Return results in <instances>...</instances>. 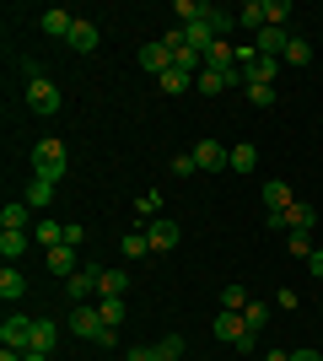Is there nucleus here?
Segmentation results:
<instances>
[{
  "label": "nucleus",
  "instance_id": "nucleus-1",
  "mask_svg": "<svg viewBox=\"0 0 323 361\" xmlns=\"http://www.w3.org/2000/svg\"><path fill=\"white\" fill-rule=\"evenodd\" d=\"M22 75H27V108L32 114H60V87H54V81H49L44 75V65L38 60H22Z\"/></svg>",
  "mask_w": 323,
  "mask_h": 361
},
{
  "label": "nucleus",
  "instance_id": "nucleus-2",
  "mask_svg": "<svg viewBox=\"0 0 323 361\" xmlns=\"http://www.w3.org/2000/svg\"><path fill=\"white\" fill-rule=\"evenodd\" d=\"M65 167H70V151H65L60 140H38V146H32V173H38V178H54V183H60Z\"/></svg>",
  "mask_w": 323,
  "mask_h": 361
},
{
  "label": "nucleus",
  "instance_id": "nucleus-3",
  "mask_svg": "<svg viewBox=\"0 0 323 361\" xmlns=\"http://www.w3.org/2000/svg\"><path fill=\"white\" fill-rule=\"evenodd\" d=\"M210 329H215V340H221V345H232V350H253V340H259V334L243 324V313H221Z\"/></svg>",
  "mask_w": 323,
  "mask_h": 361
},
{
  "label": "nucleus",
  "instance_id": "nucleus-4",
  "mask_svg": "<svg viewBox=\"0 0 323 361\" xmlns=\"http://www.w3.org/2000/svg\"><path fill=\"white\" fill-rule=\"evenodd\" d=\"M146 238H151V254H172V248H178V238H184V226L167 221V216H156V221L146 226Z\"/></svg>",
  "mask_w": 323,
  "mask_h": 361
},
{
  "label": "nucleus",
  "instance_id": "nucleus-5",
  "mask_svg": "<svg viewBox=\"0 0 323 361\" xmlns=\"http://www.w3.org/2000/svg\"><path fill=\"white\" fill-rule=\"evenodd\" d=\"M0 345H6V350H27L32 345V318L11 313L6 324H0Z\"/></svg>",
  "mask_w": 323,
  "mask_h": 361
},
{
  "label": "nucleus",
  "instance_id": "nucleus-6",
  "mask_svg": "<svg viewBox=\"0 0 323 361\" xmlns=\"http://www.w3.org/2000/svg\"><path fill=\"white\" fill-rule=\"evenodd\" d=\"M194 162H200V173H227L232 151L221 146V140H200V146H194Z\"/></svg>",
  "mask_w": 323,
  "mask_h": 361
},
{
  "label": "nucleus",
  "instance_id": "nucleus-7",
  "mask_svg": "<svg viewBox=\"0 0 323 361\" xmlns=\"http://www.w3.org/2000/svg\"><path fill=\"white\" fill-rule=\"evenodd\" d=\"M253 49H259L264 60H286V49H291V32H286V27H264V32H253Z\"/></svg>",
  "mask_w": 323,
  "mask_h": 361
},
{
  "label": "nucleus",
  "instance_id": "nucleus-8",
  "mask_svg": "<svg viewBox=\"0 0 323 361\" xmlns=\"http://www.w3.org/2000/svg\"><path fill=\"white\" fill-rule=\"evenodd\" d=\"M70 334H81V340H97V334H103V318H97V307H92V302L70 307Z\"/></svg>",
  "mask_w": 323,
  "mask_h": 361
},
{
  "label": "nucleus",
  "instance_id": "nucleus-9",
  "mask_svg": "<svg viewBox=\"0 0 323 361\" xmlns=\"http://www.w3.org/2000/svg\"><path fill=\"white\" fill-rule=\"evenodd\" d=\"M32 205L27 200H6V211H0V232H32Z\"/></svg>",
  "mask_w": 323,
  "mask_h": 361
},
{
  "label": "nucleus",
  "instance_id": "nucleus-10",
  "mask_svg": "<svg viewBox=\"0 0 323 361\" xmlns=\"http://www.w3.org/2000/svg\"><path fill=\"white\" fill-rule=\"evenodd\" d=\"M140 71H151L156 81H162V75L172 71V54H167V44H162V38H156V44H146V49H140Z\"/></svg>",
  "mask_w": 323,
  "mask_h": 361
},
{
  "label": "nucleus",
  "instance_id": "nucleus-11",
  "mask_svg": "<svg viewBox=\"0 0 323 361\" xmlns=\"http://www.w3.org/2000/svg\"><path fill=\"white\" fill-rule=\"evenodd\" d=\"M76 270H81V259H76V248H70V243L49 248V275H65V281H70Z\"/></svg>",
  "mask_w": 323,
  "mask_h": 361
},
{
  "label": "nucleus",
  "instance_id": "nucleus-12",
  "mask_svg": "<svg viewBox=\"0 0 323 361\" xmlns=\"http://www.w3.org/2000/svg\"><path fill=\"white\" fill-rule=\"evenodd\" d=\"M65 44L76 49V54H92V49H97V22L76 16V27H70V38H65Z\"/></svg>",
  "mask_w": 323,
  "mask_h": 361
},
{
  "label": "nucleus",
  "instance_id": "nucleus-13",
  "mask_svg": "<svg viewBox=\"0 0 323 361\" xmlns=\"http://www.w3.org/2000/svg\"><path fill=\"white\" fill-rule=\"evenodd\" d=\"M38 27H44L49 38H70V27H76V16L54 6V11H44V16H38Z\"/></svg>",
  "mask_w": 323,
  "mask_h": 361
},
{
  "label": "nucleus",
  "instance_id": "nucleus-14",
  "mask_svg": "<svg viewBox=\"0 0 323 361\" xmlns=\"http://www.w3.org/2000/svg\"><path fill=\"white\" fill-rule=\"evenodd\" d=\"M184 38H189V49H194V54H210V44L221 38V32H215L210 22H189V27H184Z\"/></svg>",
  "mask_w": 323,
  "mask_h": 361
},
{
  "label": "nucleus",
  "instance_id": "nucleus-15",
  "mask_svg": "<svg viewBox=\"0 0 323 361\" xmlns=\"http://www.w3.org/2000/svg\"><path fill=\"white\" fill-rule=\"evenodd\" d=\"M286 205H296V200H291V183H286V178H270V183H264V211H286Z\"/></svg>",
  "mask_w": 323,
  "mask_h": 361
},
{
  "label": "nucleus",
  "instance_id": "nucleus-16",
  "mask_svg": "<svg viewBox=\"0 0 323 361\" xmlns=\"http://www.w3.org/2000/svg\"><path fill=\"white\" fill-rule=\"evenodd\" d=\"M65 291H70V302L81 307V302H87V297L97 291V270H76L70 281H65Z\"/></svg>",
  "mask_w": 323,
  "mask_h": 361
},
{
  "label": "nucleus",
  "instance_id": "nucleus-17",
  "mask_svg": "<svg viewBox=\"0 0 323 361\" xmlns=\"http://www.w3.org/2000/svg\"><path fill=\"white\" fill-rule=\"evenodd\" d=\"M237 22H243L248 32H264V27H270V11H264V0H248V6H237Z\"/></svg>",
  "mask_w": 323,
  "mask_h": 361
},
{
  "label": "nucleus",
  "instance_id": "nucleus-18",
  "mask_svg": "<svg viewBox=\"0 0 323 361\" xmlns=\"http://www.w3.org/2000/svg\"><path fill=\"white\" fill-rule=\"evenodd\" d=\"M22 200H27L32 211H44L49 200H54V178H38V173H32V178H27V195H22Z\"/></svg>",
  "mask_w": 323,
  "mask_h": 361
},
{
  "label": "nucleus",
  "instance_id": "nucleus-19",
  "mask_svg": "<svg viewBox=\"0 0 323 361\" xmlns=\"http://www.w3.org/2000/svg\"><path fill=\"white\" fill-rule=\"evenodd\" d=\"M32 232H0V254H6V264H16V259L27 254Z\"/></svg>",
  "mask_w": 323,
  "mask_h": 361
},
{
  "label": "nucleus",
  "instance_id": "nucleus-20",
  "mask_svg": "<svg viewBox=\"0 0 323 361\" xmlns=\"http://www.w3.org/2000/svg\"><path fill=\"white\" fill-rule=\"evenodd\" d=\"M22 291H27L22 270H16V264H6V270H0V297H6V302H22Z\"/></svg>",
  "mask_w": 323,
  "mask_h": 361
},
{
  "label": "nucleus",
  "instance_id": "nucleus-21",
  "mask_svg": "<svg viewBox=\"0 0 323 361\" xmlns=\"http://www.w3.org/2000/svg\"><path fill=\"white\" fill-rule=\"evenodd\" d=\"M124 286H129L124 270H97V297H124Z\"/></svg>",
  "mask_w": 323,
  "mask_h": 361
},
{
  "label": "nucleus",
  "instance_id": "nucleus-22",
  "mask_svg": "<svg viewBox=\"0 0 323 361\" xmlns=\"http://www.w3.org/2000/svg\"><path fill=\"white\" fill-rule=\"evenodd\" d=\"M32 243H44V254H49V248L65 243V226L60 221H32Z\"/></svg>",
  "mask_w": 323,
  "mask_h": 361
},
{
  "label": "nucleus",
  "instance_id": "nucleus-23",
  "mask_svg": "<svg viewBox=\"0 0 323 361\" xmlns=\"http://www.w3.org/2000/svg\"><path fill=\"white\" fill-rule=\"evenodd\" d=\"M312 221H318V211H312V205H302V200H296V205H286V226H291V232H312Z\"/></svg>",
  "mask_w": 323,
  "mask_h": 361
},
{
  "label": "nucleus",
  "instance_id": "nucleus-24",
  "mask_svg": "<svg viewBox=\"0 0 323 361\" xmlns=\"http://www.w3.org/2000/svg\"><path fill=\"white\" fill-rule=\"evenodd\" d=\"M253 167H259V146H253V140L232 146V173H253Z\"/></svg>",
  "mask_w": 323,
  "mask_h": 361
},
{
  "label": "nucleus",
  "instance_id": "nucleus-25",
  "mask_svg": "<svg viewBox=\"0 0 323 361\" xmlns=\"http://www.w3.org/2000/svg\"><path fill=\"white\" fill-rule=\"evenodd\" d=\"M97 318H103L108 329H119L124 324V297H97Z\"/></svg>",
  "mask_w": 323,
  "mask_h": 361
},
{
  "label": "nucleus",
  "instance_id": "nucleus-26",
  "mask_svg": "<svg viewBox=\"0 0 323 361\" xmlns=\"http://www.w3.org/2000/svg\"><path fill=\"white\" fill-rule=\"evenodd\" d=\"M27 350H49V356H54V324H49V318H32V345Z\"/></svg>",
  "mask_w": 323,
  "mask_h": 361
},
{
  "label": "nucleus",
  "instance_id": "nucleus-27",
  "mask_svg": "<svg viewBox=\"0 0 323 361\" xmlns=\"http://www.w3.org/2000/svg\"><path fill=\"white\" fill-rule=\"evenodd\" d=\"M156 87L167 92V97H178V92H189V87H194V75H189V71H178V65H172V71L162 75V81H156Z\"/></svg>",
  "mask_w": 323,
  "mask_h": 361
},
{
  "label": "nucleus",
  "instance_id": "nucleus-28",
  "mask_svg": "<svg viewBox=\"0 0 323 361\" xmlns=\"http://www.w3.org/2000/svg\"><path fill=\"white\" fill-rule=\"evenodd\" d=\"M194 87H200L205 97H221V92H227L232 81H227V75H215V71H200V75H194Z\"/></svg>",
  "mask_w": 323,
  "mask_h": 361
},
{
  "label": "nucleus",
  "instance_id": "nucleus-29",
  "mask_svg": "<svg viewBox=\"0 0 323 361\" xmlns=\"http://www.w3.org/2000/svg\"><path fill=\"white\" fill-rule=\"evenodd\" d=\"M248 302H253V297H248L243 286H227V291H221V313H243Z\"/></svg>",
  "mask_w": 323,
  "mask_h": 361
},
{
  "label": "nucleus",
  "instance_id": "nucleus-30",
  "mask_svg": "<svg viewBox=\"0 0 323 361\" xmlns=\"http://www.w3.org/2000/svg\"><path fill=\"white\" fill-rule=\"evenodd\" d=\"M280 65H312V44L308 38H291V49H286V60Z\"/></svg>",
  "mask_w": 323,
  "mask_h": 361
},
{
  "label": "nucleus",
  "instance_id": "nucleus-31",
  "mask_svg": "<svg viewBox=\"0 0 323 361\" xmlns=\"http://www.w3.org/2000/svg\"><path fill=\"white\" fill-rule=\"evenodd\" d=\"M243 324H248L253 334H259L264 324H270V307H264V302H248V307H243Z\"/></svg>",
  "mask_w": 323,
  "mask_h": 361
},
{
  "label": "nucleus",
  "instance_id": "nucleus-32",
  "mask_svg": "<svg viewBox=\"0 0 323 361\" xmlns=\"http://www.w3.org/2000/svg\"><path fill=\"white\" fill-rule=\"evenodd\" d=\"M156 350H162V361H178V356H184V334H162Z\"/></svg>",
  "mask_w": 323,
  "mask_h": 361
},
{
  "label": "nucleus",
  "instance_id": "nucleus-33",
  "mask_svg": "<svg viewBox=\"0 0 323 361\" xmlns=\"http://www.w3.org/2000/svg\"><path fill=\"white\" fill-rule=\"evenodd\" d=\"M286 248H291L296 259H312V238L308 232H286Z\"/></svg>",
  "mask_w": 323,
  "mask_h": 361
},
{
  "label": "nucleus",
  "instance_id": "nucleus-34",
  "mask_svg": "<svg viewBox=\"0 0 323 361\" xmlns=\"http://www.w3.org/2000/svg\"><path fill=\"white\" fill-rule=\"evenodd\" d=\"M135 211H140V216H151V221H156V216H162V195H156V189H146V195L135 200Z\"/></svg>",
  "mask_w": 323,
  "mask_h": 361
},
{
  "label": "nucleus",
  "instance_id": "nucleus-35",
  "mask_svg": "<svg viewBox=\"0 0 323 361\" xmlns=\"http://www.w3.org/2000/svg\"><path fill=\"white\" fill-rule=\"evenodd\" d=\"M124 254H129V259L151 254V238H146V232H129V238H124Z\"/></svg>",
  "mask_w": 323,
  "mask_h": 361
},
{
  "label": "nucleus",
  "instance_id": "nucleus-36",
  "mask_svg": "<svg viewBox=\"0 0 323 361\" xmlns=\"http://www.w3.org/2000/svg\"><path fill=\"white\" fill-rule=\"evenodd\" d=\"M248 92V103H253V108H270V103H275V87H243Z\"/></svg>",
  "mask_w": 323,
  "mask_h": 361
},
{
  "label": "nucleus",
  "instance_id": "nucleus-37",
  "mask_svg": "<svg viewBox=\"0 0 323 361\" xmlns=\"http://www.w3.org/2000/svg\"><path fill=\"white\" fill-rule=\"evenodd\" d=\"M172 173H178V178H189V173H200V162H194V151H184V157H172Z\"/></svg>",
  "mask_w": 323,
  "mask_h": 361
},
{
  "label": "nucleus",
  "instance_id": "nucleus-38",
  "mask_svg": "<svg viewBox=\"0 0 323 361\" xmlns=\"http://www.w3.org/2000/svg\"><path fill=\"white\" fill-rule=\"evenodd\" d=\"M129 361H162V350H156V345H135V350H129Z\"/></svg>",
  "mask_w": 323,
  "mask_h": 361
},
{
  "label": "nucleus",
  "instance_id": "nucleus-39",
  "mask_svg": "<svg viewBox=\"0 0 323 361\" xmlns=\"http://www.w3.org/2000/svg\"><path fill=\"white\" fill-rule=\"evenodd\" d=\"M291 361H323V350H312V345L308 350H291Z\"/></svg>",
  "mask_w": 323,
  "mask_h": 361
},
{
  "label": "nucleus",
  "instance_id": "nucleus-40",
  "mask_svg": "<svg viewBox=\"0 0 323 361\" xmlns=\"http://www.w3.org/2000/svg\"><path fill=\"white\" fill-rule=\"evenodd\" d=\"M308 264H312V275H323V248H312V259H308Z\"/></svg>",
  "mask_w": 323,
  "mask_h": 361
},
{
  "label": "nucleus",
  "instance_id": "nucleus-41",
  "mask_svg": "<svg viewBox=\"0 0 323 361\" xmlns=\"http://www.w3.org/2000/svg\"><path fill=\"white\" fill-rule=\"evenodd\" d=\"M264 361H291V350H270V356H264Z\"/></svg>",
  "mask_w": 323,
  "mask_h": 361
},
{
  "label": "nucleus",
  "instance_id": "nucleus-42",
  "mask_svg": "<svg viewBox=\"0 0 323 361\" xmlns=\"http://www.w3.org/2000/svg\"><path fill=\"white\" fill-rule=\"evenodd\" d=\"M0 361H27V356H22V350H0Z\"/></svg>",
  "mask_w": 323,
  "mask_h": 361
},
{
  "label": "nucleus",
  "instance_id": "nucleus-43",
  "mask_svg": "<svg viewBox=\"0 0 323 361\" xmlns=\"http://www.w3.org/2000/svg\"><path fill=\"white\" fill-rule=\"evenodd\" d=\"M22 356H27V361H49V350H22Z\"/></svg>",
  "mask_w": 323,
  "mask_h": 361
}]
</instances>
